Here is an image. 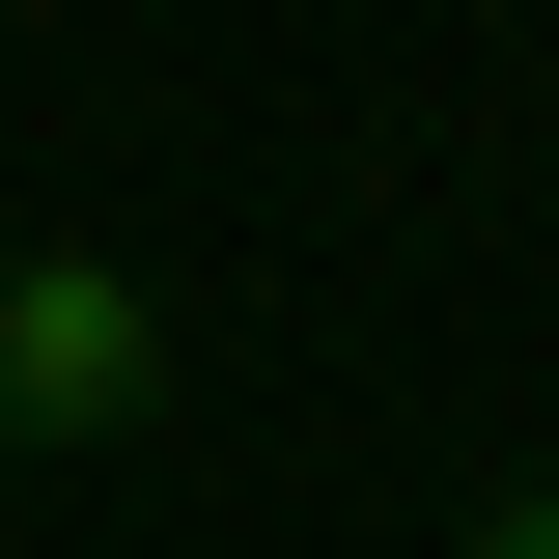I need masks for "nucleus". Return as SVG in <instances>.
Instances as JSON below:
<instances>
[{"instance_id":"nucleus-2","label":"nucleus","mask_w":559,"mask_h":559,"mask_svg":"<svg viewBox=\"0 0 559 559\" xmlns=\"http://www.w3.org/2000/svg\"><path fill=\"white\" fill-rule=\"evenodd\" d=\"M448 559H559V476H503V503H476V532H448Z\"/></svg>"},{"instance_id":"nucleus-1","label":"nucleus","mask_w":559,"mask_h":559,"mask_svg":"<svg viewBox=\"0 0 559 559\" xmlns=\"http://www.w3.org/2000/svg\"><path fill=\"white\" fill-rule=\"evenodd\" d=\"M0 419L28 448H140L168 419V280L140 252H0Z\"/></svg>"}]
</instances>
